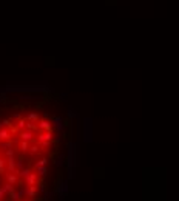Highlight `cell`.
I'll return each instance as SVG.
<instances>
[{
	"mask_svg": "<svg viewBox=\"0 0 179 201\" xmlns=\"http://www.w3.org/2000/svg\"><path fill=\"white\" fill-rule=\"evenodd\" d=\"M0 178H3V183H8V184H13V186H22V183L19 180L17 173H11V172H5Z\"/></svg>",
	"mask_w": 179,
	"mask_h": 201,
	"instance_id": "6da1fadb",
	"label": "cell"
},
{
	"mask_svg": "<svg viewBox=\"0 0 179 201\" xmlns=\"http://www.w3.org/2000/svg\"><path fill=\"white\" fill-rule=\"evenodd\" d=\"M40 181H42V180L39 178V175L36 173V170H32V172L29 173V175L25 178L23 186H25V187H28V186H37V184H39Z\"/></svg>",
	"mask_w": 179,
	"mask_h": 201,
	"instance_id": "7a4b0ae2",
	"label": "cell"
},
{
	"mask_svg": "<svg viewBox=\"0 0 179 201\" xmlns=\"http://www.w3.org/2000/svg\"><path fill=\"white\" fill-rule=\"evenodd\" d=\"M6 198H8V193H6V190L0 186V201H6Z\"/></svg>",
	"mask_w": 179,
	"mask_h": 201,
	"instance_id": "3957f363",
	"label": "cell"
},
{
	"mask_svg": "<svg viewBox=\"0 0 179 201\" xmlns=\"http://www.w3.org/2000/svg\"><path fill=\"white\" fill-rule=\"evenodd\" d=\"M28 201H32V200H28Z\"/></svg>",
	"mask_w": 179,
	"mask_h": 201,
	"instance_id": "277c9868",
	"label": "cell"
}]
</instances>
